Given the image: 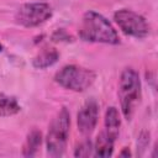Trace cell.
I'll return each mask as SVG.
<instances>
[{
    "mask_svg": "<svg viewBox=\"0 0 158 158\" xmlns=\"http://www.w3.org/2000/svg\"><path fill=\"white\" fill-rule=\"evenodd\" d=\"M79 37L86 42L117 44L118 35L112 25L101 14L89 10L83 15L79 27Z\"/></svg>",
    "mask_w": 158,
    "mask_h": 158,
    "instance_id": "6da1fadb",
    "label": "cell"
},
{
    "mask_svg": "<svg viewBox=\"0 0 158 158\" xmlns=\"http://www.w3.org/2000/svg\"><path fill=\"white\" fill-rule=\"evenodd\" d=\"M69 128L70 114L67 107H62L52 120L46 136L47 154L49 157L57 158L64 154L69 137Z\"/></svg>",
    "mask_w": 158,
    "mask_h": 158,
    "instance_id": "7a4b0ae2",
    "label": "cell"
},
{
    "mask_svg": "<svg viewBox=\"0 0 158 158\" xmlns=\"http://www.w3.org/2000/svg\"><path fill=\"white\" fill-rule=\"evenodd\" d=\"M118 98L121 111L126 120H131L137 104L141 100V80L133 68H126L121 73L118 83Z\"/></svg>",
    "mask_w": 158,
    "mask_h": 158,
    "instance_id": "3957f363",
    "label": "cell"
},
{
    "mask_svg": "<svg viewBox=\"0 0 158 158\" xmlns=\"http://www.w3.org/2000/svg\"><path fill=\"white\" fill-rule=\"evenodd\" d=\"M95 78L96 74L94 70L74 64L64 65L54 75V80L60 86L77 93H81L89 89L95 81Z\"/></svg>",
    "mask_w": 158,
    "mask_h": 158,
    "instance_id": "277c9868",
    "label": "cell"
},
{
    "mask_svg": "<svg viewBox=\"0 0 158 158\" xmlns=\"http://www.w3.org/2000/svg\"><path fill=\"white\" fill-rule=\"evenodd\" d=\"M52 17V7L47 2H27L21 5L15 15V20L23 27H36Z\"/></svg>",
    "mask_w": 158,
    "mask_h": 158,
    "instance_id": "5b68a950",
    "label": "cell"
},
{
    "mask_svg": "<svg viewBox=\"0 0 158 158\" xmlns=\"http://www.w3.org/2000/svg\"><path fill=\"white\" fill-rule=\"evenodd\" d=\"M114 20L117 23V26L121 28V31L127 36L143 38L149 32V26L146 19L132 10L128 9L117 10L114 14Z\"/></svg>",
    "mask_w": 158,
    "mask_h": 158,
    "instance_id": "8992f818",
    "label": "cell"
},
{
    "mask_svg": "<svg viewBox=\"0 0 158 158\" xmlns=\"http://www.w3.org/2000/svg\"><path fill=\"white\" fill-rule=\"evenodd\" d=\"M99 118V104L95 99H89L84 102L77 115L78 130L83 135H90L96 127Z\"/></svg>",
    "mask_w": 158,
    "mask_h": 158,
    "instance_id": "52a82bcc",
    "label": "cell"
},
{
    "mask_svg": "<svg viewBox=\"0 0 158 158\" xmlns=\"http://www.w3.org/2000/svg\"><path fill=\"white\" fill-rule=\"evenodd\" d=\"M114 143H115V139L112 137H110L105 131L100 132L98 135L95 144L93 147L94 156L95 157H101V158L111 157L112 152H114Z\"/></svg>",
    "mask_w": 158,
    "mask_h": 158,
    "instance_id": "ba28073f",
    "label": "cell"
},
{
    "mask_svg": "<svg viewBox=\"0 0 158 158\" xmlns=\"http://www.w3.org/2000/svg\"><path fill=\"white\" fill-rule=\"evenodd\" d=\"M59 59V53L56 48H43L32 60V65L36 69H44L53 65Z\"/></svg>",
    "mask_w": 158,
    "mask_h": 158,
    "instance_id": "9c48e42d",
    "label": "cell"
},
{
    "mask_svg": "<svg viewBox=\"0 0 158 158\" xmlns=\"http://www.w3.org/2000/svg\"><path fill=\"white\" fill-rule=\"evenodd\" d=\"M120 126H121V120H120L118 111L116 107L110 106L105 112V130L104 131L116 141L118 136Z\"/></svg>",
    "mask_w": 158,
    "mask_h": 158,
    "instance_id": "30bf717a",
    "label": "cell"
},
{
    "mask_svg": "<svg viewBox=\"0 0 158 158\" xmlns=\"http://www.w3.org/2000/svg\"><path fill=\"white\" fill-rule=\"evenodd\" d=\"M42 144V133L41 131L33 128L31 132H28L26 137V142L22 148L23 157H33L38 152L40 147Z\"/></svg>",
    "mask_w": 158,
    "mask_h": 158,
    "instance_id": "8fae6325",
    "label": "cell"
},
{
    "mask_svg": "<svg viewBox=\"0 0 158 158\" xmlns=\"http://www.w3.org/2000/svg\"><path fill=\"white\" fill-rule=\"evenodd\" d=\"M21 106L15 96L0 93V117H7L20 112Z\"/></svg>",
    "mask_w": 158,
    "mask_h": 158,
    "instance_id": "7c38bea8",
    "label": "cell"
},
{
    "mask_svg": "<svg viewBox=\"0 0 158 158\" xmlns=\"http://www.w3.org/2000/svg\"><path fill=\"white\" fill-rule=\"evenodd\" d=\"M91 151H93V143L90 142V139H86L81 142L79 146H77L74 151V156L75 157H89L91 156Z\"/></svg>",
    "mask_w": 158,
    "mask_h": 158,
    "instance_id": "4fadbf2b",
    "label": "cell"
},
{
    "mask_svg": "<svg viewBox=\"0 0 158 158\" xmlns=\"http://www.w3.org/2000/svg\"><path fill=\"white\" fill-rule=\"evenodd\" d=\"M52 41L53 42H72L73 41V37L67 33L65 30L63 28H58L53 32L52 35Z\"/></svg>",
    "mask_w": 158,
    "mask_h": 158,
    "instance_id": "5bb4252c",
    "label": "cell"
},
{
    "mask_svg": "<svg viewBox=\"0 0 158 158\" xmlns=\"http://www.w3.org/2000/svg\"><path fill=\"white\" fill-rule=\"evenodd\" d=\"M149 143V132L147 131H142L141 135L138 136V141H137V149H146V147Z\"/></svg>",
    "mask_w": 158,
    "mask_h": 158,
    "instance_id": "9a60e30c",
    "label": "cell"
},
{
    "mask_svg": "<svg viewBox=\"0 0 158 158\" xmlns=\"http://www.w3.org/2000/svg\"><path fill=\"white\" fill-rule=\"evenodd\" d=\"M120 156H121V157H125V156H126V157H130V156H131V153H130L128 148H123V151L120 153Z\"/></svg>",
    "mask_w": 158,
    "mask_h": 158,
    "instance_id": "2e32d148",
    "label": "cell"
},
{
    "mask_svg": "<svg viewBox=\"0 0 158 158\" xmlns=\"http://www.w3.org/2000/svg\"><path fill=\"white\" fill-rule=\"evenodd\" d=\"M2 49H4V47H2V44L0 43V52H2Z\"/></svg>",
    "mask_w": 158,
    "mask_h": 158,
    "instance_id": "e0dca14e",
    "label": "cell"
}]
</instances>
